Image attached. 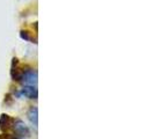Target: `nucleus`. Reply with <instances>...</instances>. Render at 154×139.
<instances>
[{
    "label": "nucleus",
    "instance_id": "f257e3e1",
    "mask_svg": "<svg viewBox=\"0 0 154 139\" xmlns=\"http://www.w3.org/2000/svg\"><path fill=\"white\" fill-rule=\"evenodd\" d=\"M21 79H23V81L26 84H28V85H36V82H37V72L34 71V70H29V71L22 72Z\"/></svg>",
    "mask_w": 154,
    "mask_h": 139
},
{
    "label": "nucleus",
    "instance_id": "39448f33",
    "mask_svg": "<svg viewBox=\"0 0 154 139\" xmlns=\"http://www.w3.org/2000/svg\"><path fill=\"white\" fill-rule=\"evenodd\" d=\"M28 118L35 126H37V108L31 107L30 110L28 111Z\"/></svg>",
    "mask_w": 154,
    "mask_h": 139
},
{
    "label": "nucleus",
    "instance_id": "f03ea898",
    "mask_svg": "<svg viewBox=\"0 0 154 139\" xmlns=\"http://www.w3.org/2000/svg\"><path fill=\"white\" fill-rule=\"evenodd\" d=\"M14 130L17 134H20V136H29L30 134V131H29V129L26 126V124L23 123L22 121H20V119H17V121H14Z\"/></svg>",
    "mask_w": 154,
    "mask_h": 139
},
{
    "label": "nucleus",
    "instance_id": "20e7f679",
    "mask_svg": "<svg viewBox=\"0 0 154 139\" xmlns=\"http://www.w3.org/2000/svg\"><path fill=\"white\" fill-rule=\"evenodd\" d=\"M13 122H14V119H12L6 114H2L0 117V129L1 130H7L13 125Z\"/></svg>",
    "mask_w": 154,
    "mask_h": 139
},
{
    "label": "nucleus",
    "instance_id": "423d86ee",
    "mask_svg": "<svg viewBox=\"0 0 154 139\" xmlns=\"http://www.w3.org/2000/svg\"><path fill=\"white\" fill-rule=\"evenodd\" d=\"M15 139H22V138H15Z\"/></svg>",
    "mask_w": 154,
    "mask_h": 139
},
{
    "label": "nucleus",
    "instance_id": "7ed1b4c3",
    "mask_svg": "<svg viewBox=\"0 0 154 139\" xmlns=\"http://www.w3.org/2000/svg\"><path fill=\"white\" fill-rule=\"evenodd\" d=\"M21 94L24 95L26 97H28V99H37L38 92H37V88L36 87L28 85V86H24L22 89H21Z\"/></svg>",
    "mask_w": 154,
    "mask_h": 139
}]
</instances>
